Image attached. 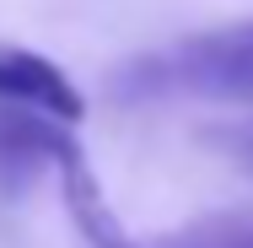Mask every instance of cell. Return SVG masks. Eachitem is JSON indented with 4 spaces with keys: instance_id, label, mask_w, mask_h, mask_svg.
Returning <instances> with one entry per match:
<instances>
[{
    "instance_id": "obj_2",
    "label": "cell",
    "mask_w": 253,
    "mask_h": 248,
    "mask_svg": "<svg viewBox=\"0 0 253 248\" xmlns=\"http://www.w3.org/2000/svg\"><path fill=\"white\" fill-rule=\"evenodd\" d=\"M0 102L5 108H38L59 124H81L86 102L70 87V76L49 65L43 54L16 49V44H0Z\"/></svg>"
},
{
    "instance_id": "obj_3",
    "label": "cell",
    "mask_w": 253,
    "mask_h": 248,
    "mask_svg": "<svg viewBox=\"0 0 253 248\" xmlns=\"http://www.w3.org/2000/svg\"><path fill=\"white\" fill-rule=\"evenodd\" d=\"M162 248H253V210L205 216V221H194V227L172 232Z\"/></svg>"
},
{
    "instance_id": "obj_4",
    "label": "cell",
    "mask_w": 253,
    "mask_h": 248,
    "mask_svg": "<svg viewBox=\"0 0 253 248\" xmlns=\"http://www.w3.org/2000/svg\"><path fill=\"white\" fill-rule=\"evenodd\" d=\"M210 141L226 151V156H232L243 173H253V119H248V124H232V130H215Z\"/></svg>"
},
{
    "instance_id": "obj_1",
    "label": "cell",
    "mask_w": 253,
    "mask_h": 248,
    "mask_svg": "<svg viewBox=\"0 0 253 248\" xmlns=\"http://www.w3.org/2000/svg\"><path fill=\"white\" fill-rule=\"evenodd\" d=\"M119 102H253V22L210 27L135 54L113 76Z\"/></svg>"
}]
</instances>
